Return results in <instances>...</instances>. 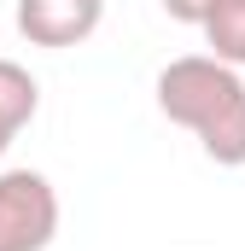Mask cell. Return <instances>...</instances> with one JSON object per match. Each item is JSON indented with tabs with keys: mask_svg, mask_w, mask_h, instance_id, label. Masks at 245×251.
Here are the masks:
<instances>
[{
	"mask_svg": "<svg viewBox=\"0 0 245 251\" xmlns=\"http://www.w3.org/2000/svg\"><path fill=\"white\" fill-rule=\"evenodd\" d=\"M158 111L198 134L204 158L222 170L245 164V76L216 53H181L158 70Z\"/></svg>",
	"mask_w": 245,
	"mask_h": 251,
	"instance_id": "cell-1",
	"label": "cell"
},
{
	"mask_svg": "<svg viewBox=\"0 0 245 251\" xmlns=\"http://www.w3.org/2000/svg\"><path fill=\"white\" fill-rule=\"evenodd\" d=\"M59 234V187L41 170H0V251H47Z\"/></svg>",
	"mask_w": 245,
	"mask_h": 251,
	"instance_id": "cell-2",
	"label": "cell"
},
{
	"mask_svg": "<svg viewBox=\"0 0 245 251\" xmlns=\"http://www.w3.org/2000/svg\"><path fill=\"white\" fill-rule=\"evenodd\" d=\"M198 29H204V47H210L222 64L245 70V0H216Z\"/></svg>",
	"mask_w": 245,
	"mask_h": 251,
	"instance_id": "cell-4",
	"label": "cell"
},
{
	"mask_svg": "<svg viewBox=\"0 0 245 251\" xmlns=\"http://www.w3.org/2000/svg\"><path fill=\"white\" fill-rule=\"evenodd\" d=\"M35 111H41V88H35V76H29L18 59H0V117H6L12 128H24Z\"/></svg>",
	"mask_w": 245,
	"mask_h": 251,
	"instance_id": "cell-5",
	"label": "cell"
},
{
	"mask_svg": "<svg viewBox=\"0 0 245 251\" xmlns=\"http://www.w3.org/2000/svg\"><path fill=\"white\" fill-rule=\"evenodd\" d=\"M105 24V0H18V35L29 47H82Z\"/></svg>",
	"mask_w": 245,
	"mask_h": 251,
	"instance_id": "cell-3",
	"label": "cell"
},
{
	"mask_svg": "<svg viewBox=\"0 0 245 251\" xmlns=\"http://www.w3.org/2000/svg\"><path fill=\"white\" fill-rule=\"evenodd\" d=\"M12 140H18V128H12L6 117H0V158H6V146H12Z\"/></svg>",
	"mask_w": 245,
	"mask_h": 251,
	"instance_id": "cell-7",
	"label": "cell"
},
{
	"mask_svg": "<svg viewBox=\"0 0 245 251\" xmlns=\"http://www.w3.org/2000/svg\"><path fill=\"white\" fill-rule=\"evenodd\" d=\"M210 6H216V0H164V12H170L175 24H193V29L210 18Z\"/></svg>",
	"mask_w": 245,
	"mask_h": 251,
	"instance_id": "cell-6",
	"label": "cell"
}]
</instances>
